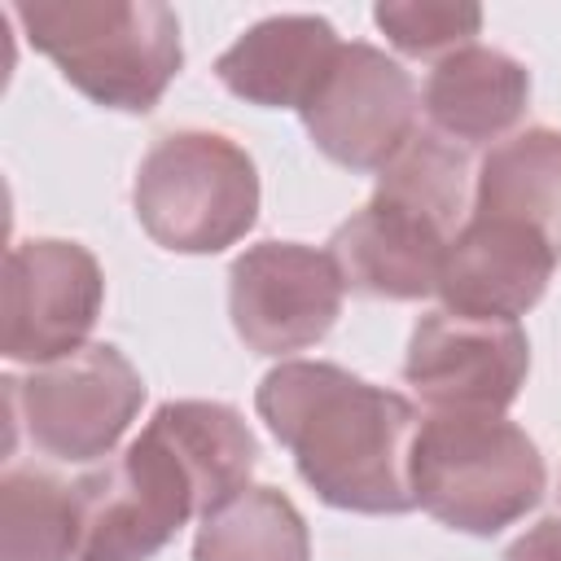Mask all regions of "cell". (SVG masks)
<instances>
[{"instance_id":"9c48e42d","label":"cell","mask_w":561,"mask_h":561,"mask_svg":"<svg viewBox=\"0 0 561 561\" xmlns=\"http://www.w3.org/2000/svg\"><path fill=\"white\" fill-rule=\"evenodd\" d=\"M342 272L329 250L302 241H259L228 267V316L254 355L316 346L342 316Z\"/></svg>"},{"instance_id":"d6986e66","label":"cell","mask_w":561,"mask_h":561,"mask_svg":"<svg viewBox=\"0 0 561 561\" xmlns=\"http://www.w3.org/2000/svg\"><path fill=\"white\" fill-rule=\"evenodd\" d=\"M373 197L399 202V206L416 210L421 219H430L434 228H443L447 237H456L465 197H469V162L451 140H443L434 131H416L377 171Z\"/></svg>"},{"instance_id":"6da1fadb","label":"cell","mask_w":561,"mask_h":561,"mask_svg":"<svg viewBox=\"0 0 561 561\" xmlns=\"http://www.w3.org/2000/svg\"><path fill=\"white\" fill-rule=\"evenodd\" d=\"M254 408L276 443L294 456L298 478L342 513H408L416 408L324 359H285L259 390Z\"/></svg>"},{"instance_id":"9a60e30c","label":"cell","mask_w":561,"mask_h":561,"mask_svg":"<svg viewBox=\"0 0 561 561\" xmlns=\"http://www.w3.org/2000/svg\"><path fill=\"white\" fill-rule=\"evenodd\" d=\"M149 425L184 460L202 500V517L250 486V473L259 465V443L237 408L210 399H171L149 416Z\"/></svg>"},{"instance_id":"52a82bcc","label":"cell","mask_w":561,"mask_h":561,"mask_svg":"<svg viewBox=\"0 0 561 561\" xmlns=\"http://www.w3.org/2000/svg\"><path fill=\"white\" fill-rule=\"evenodd\" d=\"M105 302V276L92 250L61 237L18 241L4 259V337L13 364H53L88 346Z\"/></svg>"},{"instance_id":"e0dca14e","label":"cell","mask_w":561,"mask_h":561,"mask_svg":"<svg viewBox=\"0 0 561 561\" xmlns=\"http://www.w3.org/2000/svg\"><path fill=\"white\" fill-rule=\"evenodd\" d=\"M193 561H311V535L289 495L245 486L202 517Z\"/></svg>"},{"instance_id":"5bb4252c","label":"cell","mask_w":561,"mask_h":561,"mask_svg":"<svg viewBox=\"0 0 561 561\" xmlns=\"http://www.w3.org/2000/svg\"><path fill=\"white\" fill-rule=\"evenodd\" d=\"M421 101L443 136L482 145L504 136L526 114L530 75L517 57L486 44H469L434 61Z\"/></svg>"},{"instance_id":"ba28073f","label":"cell","mask_w":561,"mask_h":561,"mask_svg":"<svg viewBox=\"0 0 561 561\" xmlns=\"http://www.w3.org/2000/svg\"><path fill=\"white\" fill-rule=\"evenodd\" d=\"M311 145L346 171H381L416 136V83L373 44H342L298 110Z\"/></svg>"},{"instance_id":"7c38bea8","label":"cell","mask_w":561,"mask_h":561,"mask_svg":"<svg viewBox=\"0 0 561 561\" xmlns=\"http://www.w3.org/2000/svg\"><path fill=\"white\" fill-rule=\"evenodd\" d=\"M451 237L421 219L416 210L373 197L329 237V259L342 272V285L364 298L412 302L438 294V272Z\"/></svg>"},{"instance_id":"44dd1931","label":"cell","mask_w":561,"mask_h":561,"mask_svg":"<svg viewBox=\"0 0 561 561\" xmlns=\"http://www.w3.org/2000/svg\"><path fill=\"white\" fill-rule=\"evenodd\" d=\"M504 561H561V517H543L526 535H517Z\"/></svg>"},{"instance_id":"8992f818","label":"cell","mask_w":561,"mask_h":561,"mask_svg":"<svg viewBox=\"0 0 561 561\" xmlns=\"http://www.w3.org/2000/svg\"><path fill=\"white\" fill-rule=\"evenodd\" d=\"M75 500L79 561H153L188 517H202L184 460L149 421L118 460L75 482Z\"/></svg>"},{"instance_id":"30bf717a","label":"cell","mask_w":561,"mask_h":561,"mask_svg":"<svg viewBox=\"0 0 561 561\" xmlns=\"http://www.w3.org/2000/svg\"><path fill=\"white\" fill-rule=\"evenodd\" d=\"M530 368V342L517 320H478L430 311L416 320L403 355V381L434 412H504Z\"/></svg>"},{"instance_id":"5b68a950","label":"cell","mask_w":561,"mask_h":561,"mask_svg":"<svg viewBox=\"0 0 561 561\" xmlns=\"http://www.w3.org/2000/svg\"><path fill=\"white\" fill-rule=\"evenodd\" d=\"M140 403L145 381L110 342H88L83 351L39 364L26 377H4L9 438L26 434L35 451L66 465L110 456Z\"/></svg>"},{"instance_id":"277c9868","label":"cell","mask_w":561,"mask_h":561,"mask_svg":"<svg viewBox=\"0 0 561 561\" xmlns=\"http://www.w3.org/2000/svg\"><path fill=\"white\" fill-rule=\"evenodd\" d=\"M131 206L162 250L219 254L259 219V171L219 131H167L136 167Z\"/></svg>"},{"instance_id":"2e32d148","label":"cell","mask_w":561,"mask_h":561,"mask_svg":"<svg viewBox=\"0 0 561 561\" xmlns=\"http://www.w3.org/2000/svg\"><path fill=\"white\" fill-rule=\"evenodd\" d=\"M473 215L535 228L561 263V131L526 127L513 140H500L478 167Z\"/></svg>"},{"instance_id":"8fae6325","label":"cell","mask_w":561,"mask_h":561,"mask_svg":"<svg viewBox=\"0 0 561 561\" xmlns=\"http://www.w3.org/2000/svg\"><path fill=\"white\" fill-rule=\"evenodd\" d=\"M552 267L557 254L535 228L500 215H469L443 254L438 298L460 316L517 320L543 298Z\"/></svg>"},{"instance_id":"7a4b0ae2","label":"cell","mask_w":561,"mask_h":561,"mask_svg":"<svg viewBox=\"0 0 561 561\" xmlns=\"http://www.w3.org/2000/svg\"><path fill=\"white\" fill-rule=\"evenodd\" d=\"M13 18L70 88L118 114H149L184 66L180 18L158 0H26Z\"/></svg>"},{"instance_id":"ac0fdd59","label":"cell","mask_w":561,"mask_h":561,"mask_svg":"<svg viewBox=\"0 0 561 561\" xmlns=\"http://www.w3.org/2000/svg\"><path fill=\"white\" fill-rule=\"evenodd\" d=\"M0 561H79L75 482H61L44 469H4Z\"/></svg>"},{"instance_id":"ffe728a7","label":"cell","mask_w":561,"mask_h":561,"mask_svg":"<svg viewBox=\"0 0 561 561\" xmlns=\"http://www.w3.org/2000/svg\"><path fill=\"white\" fill-rule=\"evenodd\" d=\"M373 22L408 57H447L473 44L482 31V9L469 0H386L373 9Z\"/></svg>"},{"instance_id":"3957f363","label":"cell","mask_w":561,"mask_h":561,"mask_svg":"<svg viewBox=\"0 0 561 561\" xmlns=\"http://www.w3.org/2000/svg\"><path fill=\"white\" fill-rule=\"evenodd\" d=\"M412 500L447 530L491 539L548 486L535 438L500 412H434L412 438Z\"/></svg>"},{"instance_id":"4fadbf2b","label":"cell","mask_w":561,"mask_h":561,"mask_svg":"<svg viewBox=\"0 0 561 561\" xmlns=\"http://www.w3.org/2000/svg\"><path fill=\"white\" fill-rule=\"evenodd\" d=\"M337 53H342V39L324 18L276 13L254 22L245 35H237L219 53L215 79L250 105L302 110Z\"/></svg>"}]
</instances>
